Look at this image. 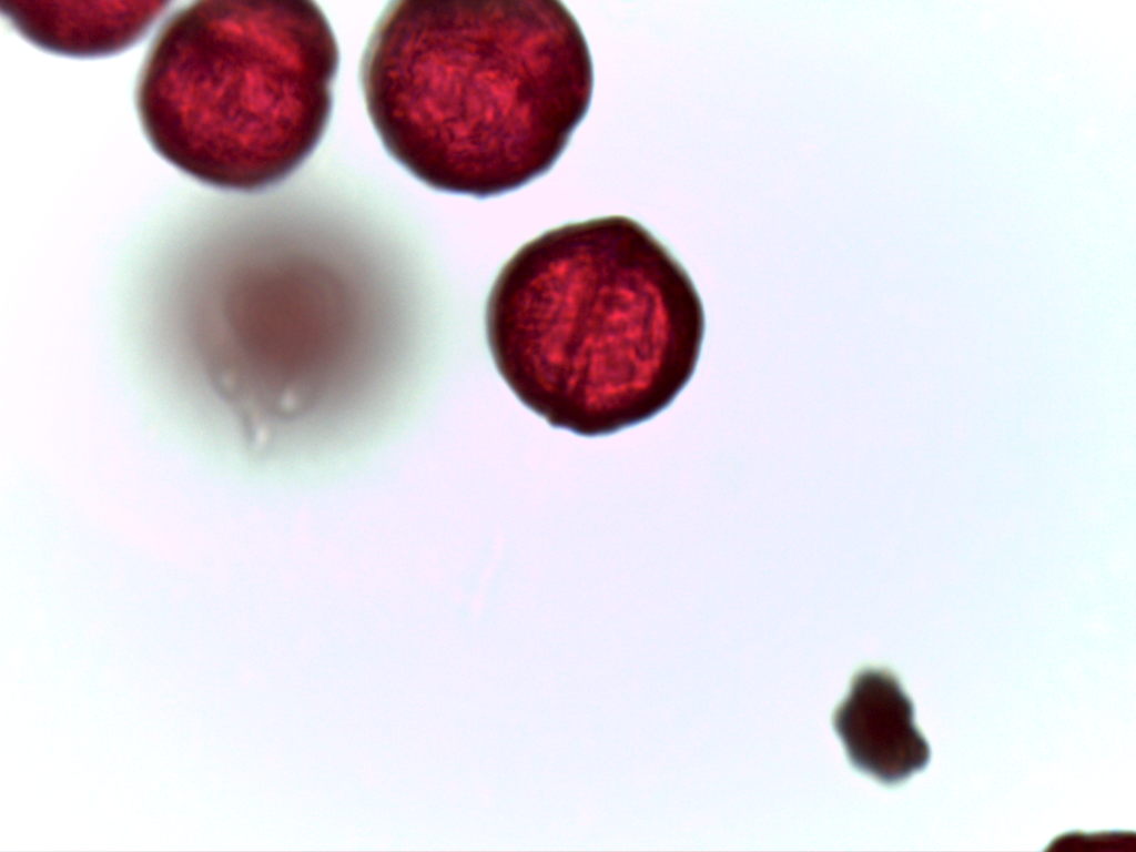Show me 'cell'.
<instances>
[{
	"instance_id": "5b68a950",
	"label": "cell",
	"mask_w": 1136,
	"mask_h": 852,
	"mask_svg": "<svg viewBox=\"0 0 1136 852\" xmlns=\"http://www.w3.org/2000/svg\"><path fill=\"white\" fill-rule=\"evenodd\" d=\"M169 2L0 1V10L27 41L50 53L99 58L141 40Z\"/></svg>"
},
{
	"instance_id": "7a4b0ae2",
	"label": "cell",
	"mask_w": 1136,
	"mask_h": 852,
	"mask_svg": "<svg viewBox=\"0 0 1136 852\" xmlns=\"http://www.w3.org/2000/svg\"><path fill=\"white\" fill-rule=\"evenodd\" d=\"M494 364L550 426L607 436L665 410L697 368L706 333L690 275L623 215L572 222L523 245L487 297Z\"/></svg>"
},
{
	"instance_id": "6da1fadb",
	"label": "cell",
	"mask_w": 1136,
	"mask_h": 852,
	"mask_svg": "<svg viewBox=\"0 0 1136 852\" xmlns=\"http://www.w3.org/2000/svg\"><path fill=\"white\" fill-rule=\"evenodd\" d=\"M359 81L387 153L427 186L486 199L546 174L585 119L594 63L556 0H403L378 16Z\"/></svg>"
},
{
	"instance_id": "3957f363",
	"label": "cell",
	"mask_w": 1136,
	"mask_h": 852,
	"mask_svg": "<svg viewBox=\"0 0 1136 852\" xmlns=\"http://www.w3.org/2000/svg\"><path fill=\"white\" fill-rule=\"evenodd\" d=\"M339 49L305 0H207L176 10L143 61L135 106L166 162L222 190L287 178L328 124Z\"/></svg>"
},
{
	"instance_id": "277c9868",
	"label": "cell",
	"mask_w": 1136,
	"mask_h": 852,
	"mask_svg": "<svg viewBox=\"0 0 1136 852\" xmlns=\"http://www.w3.org/2000/svg\"><path fill=\"white\" fill-rule=\"evenodd\" d=\"M833 727L852 765L885 784L923 770L929 742L914 722V706L890 671L865 669L854 676Z\"/></svg>"
}]
</instances>
